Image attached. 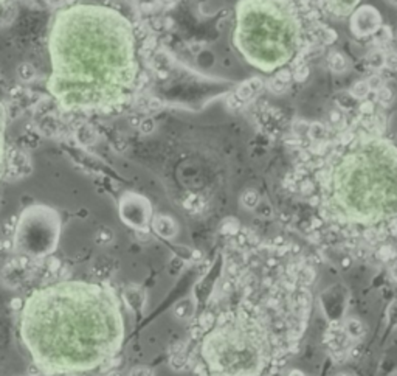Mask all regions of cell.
Segmentation results:
<instances>
[{
  "instance_id": "cell-7",
  "label": "cell",
  "mask_w": 397,
  "mask_h": 376,
  "mask_svg": "<svg viewBox=\"0 0 397 376\" xmlns=\"http://www.w3.org/2000/svg\"><path fill=\"white\" fill-rule=\"evenodd\" d=\"M343 331L346 333V336L352 341H359L362 339L365 333H366V327L362 320L359 319H348L345 322V327H343Z\"/></svg>"
},
{
  "instance_id": "cell-14",
  "label": "cell",
  "mask_w": 397,
  "mask_h": 376,
  "mask_svg": "<svg viewBox=\"0 0 397 376\" xmlns=\"http://www.w3.org/2000/svg\"><path fill=\"white\" fill-rule=\"evenodd\" d=\"M197 324H199V327H200L203 331H208V330H211V328L216 325V317H214L213 313H202V314L199 316Z\"/></svg>"
},
{
  "instance_id": "cell-12",
  "label": "cell",
  "mask_w": 397,
  "mask_h": 376,
  "mask_svg": "<svg viewBox=\"0 0 397 376\" xmlns=\"http://www.w3.org/2000/svg\"><path fill=\"white\" fill-rule=\"evenodd\" d=\"M241 202L245 208H249V210H253L259 205V194L255 191V190H247L242 197H241Z\"/></svg>"
},
{
  "instance_id": "cell-21",
  "label": "cell",
  "mask_w": 397,
  "mask_h": 376,
  "mask_svg": "<svg viewBox=\"0 0 397 376\" xmlns=\"http://www.w3.org/2000/svg\"><path fill=\"white\" fill-rule=\"evenodd\" d=\"M287 376H306V375L301 372V370H296L295 369V370H290L289 373H287Z\"/></svg>"
},
{
  "instance_id": "cell-24",
  "label": "cell",
  "mask_w": 397,
  "mask_h": 376,
  "mask_svg": "<svg viewBox=\"0 0 397 376\" xmlns=\"http://www.w3.org/2000/svg\"><path fill=\"white\" fill-rule=\"evenodd\" d=\"M335 376H352V375H349V373H338V375H335Z\"/></svg>"
},
{
  "instance_id": "cell-1",
  "label": "cell",
  "mask_w": 397,
  "mask_h": 376,
  "mask_svg": "<svg viewBox=\"0 0 397 376\" xmlns=\"http://www.w3.org/2000/svg\"><path fill=\"white\" fill-rule=\"evenodd\" d=\"M48 90L65 111L109 112L132 97L136 83L133 31L117 9L75 5L53 20Z\"/></svg>"
},
{
  "instance_id": "cell-4",
  "label": "cell",
  "mask_w": 397,
  "mask_h": 376,
  "mask_svg": "<svg viewBox=\"0 0 397 376\" xmlns=\"http://www.w3.org/2000/svg\"><path fill=\"white\" fill-rule=\"evenodd\" d=\"M118 208L120 218L125 224L135 230H147L150 216H152V208H150V202L144 196L132 191L125 193L120 199Z\"/></svg>"
},
{
  "instance_id": "cell-8",
  "label": "cell",
  "mask_w": 397,
  "mask_h": 376,
  "mask_svg": "<svg viewBox=\"0 0 397 376\" xmlns=\"http://www.w3.org/2000/svg\"><path fill=\"white\" fill-rule=\"evenodd\" d=\"M194 302L193 299H185L174 306V316L180 320H188L194 314Z\"/></svg>"
},
{
  "instance_id": "cell-2",
  "label": "cell",
  "mask_w": 397,
  "mask_h": 376,
  "mask_svg": "<svg viewBox=\"0 0 397 376\" xmlns=\"http://www.w3.org/2000/svg\"><path fill=\"white\" fill-rule=\"evenodd\" d=\"M20 338L45 375L95 370L125 339L120 300L114 289L84 280L36 289L22 306Z\"/></svg>"
},
{
  "instance_id": "cell-17",
  "label": "cell",
  "mask_w": 397,
  "mask_h": 376,
  "mask_svg": "<svg viewBox=\"0 0 397 376\" xmlns=\"http://www.w3.org/2000/svg\"><path fill=\"white\" fill-rule=\"evenodd\" d=\"M391 95H393V93H391V90H390V89H387V87H382V89H380V90L377 92V97H379V101H380V103H383V104H385V106H387L388 103H391V98H393Z\"/></svg>"
},
{
  "instance_id": "cell-6",
  "label": "cell",
  "mask_w": 397,
  "mask_h": 376,
  "mask_svg": "<svg viewBox=\"0 0 397 376\" xmlns=\"http://www.w3.org/2000/svg\"><path fill=\"white\" fill-rule=\"evenodd\" d=\"M5 134H6V109L0 103V178L5 170Z\"/></svg>"
},
{
  "instance_id": "cell-11",
  "label": "cell",
  "mask_w": 397,
  "mask_h": 376,
  "mask_svg": "<svg viewBox=\"0 0 397 376\" xmlns=\"http://www.w3.org/2000/svg\"><path fill=\"white\" fill-rule=\"evenodd\" d=\"M377 258H379L382 263H390V261H393V260L397 258V252H396V249H394L393 246H390V244H383V246H380L379 250H377Z\"/></svg>"
},
{
  "instance_id": "cell-3",
  "label": "cell",
  "mask_w": 397,
  "mask_h": 376,
  "mask_svg": "<svg viewBox=\"0 0 397 376\" xmlns=\"http://www.w3.org/2000/svg\"><path fill=\"white\" fill-rule=\"evenodd\" d=\"M61 235V218L48 205L36 204L25 208L19 218L14 247L26 257L40 258L51 253Z\"/></svg>"
},
{
  "instance_id": "cell-22",
  "label": "cell",
  "mask_w": 397,
  "mask_h": 376,
  "mask_svg": "<svg viewBox=\"0 0 397 376\" xmlns=\"http://www.w3.org/2000/svg\"><path fill=\"white\" fill-rule=\"evenodd\" d=\"M349 264H351V258H345L343 260V267H346V269H348Z\"/></svg>"
},
{
  "instance_id": "cell-18",
  "label": "cell",
  "mask_w": 397,
  "mask_h": 376,
  "mask_svg": "<svg viewBox=\"0 0 397 376\" xmlns=\"http://www.w3.org/2000/svg\"><path fill=\"white\" fill-rule=\"evenodd\" d=\"M129 376H154V372L147 367H135L131 370Z\"/></svg>"
},
{
  "instance_id": "cell-25",
  "label": "cell",
  "mask_w": 397,
  "mask_h": 376,
  "mask_svg": "<svg viewBox=\"0 0 397 376\" xmlns=\"http://www.w3.org/2000/svg\"><path fill=\"white\" fill-rule=\"evenodd\" d=\"M5 2H6V0H0V5H2V3H5Z\"/></svg>"
},
{
  "instance_id": "cell-19",
  "label": "cell",
  "mask_w": 397,
  "mask_h": 376,
  "mask_svg": "<svg viewBox=\"0 0 397 376\" xmlns=\"http://www.w3.org/2000/svg\"><path fill=\"white\" fill-rule=\"evenodd\" d=\"M307 72H309V69L307 67H304V65H301L299 69L296 70V72H293V78L296 79V81H304V78L307 76Z\"/></svg>"
},
{
  "instance_id": "cell-23",
  "label": "cell",
  "mask_w": 397,
  "mask_h": 376,
  "mask_svg": "<svg viewBox=\"0 0 397 376\" xmlns=\"http://www.w3.org/2000/svg\"><path fill=\"white\" fill-rule=\"evenodd\" d=\"M109 376H123V375H121V373H118V372H114V373H111Z\"/></svg>"
},
{
  "instance_id": "cell-16",
  "label": "cell",
  "mask_w": 397,
  "mask_h": 376,
  "mask_svg": "<svg viewBox=\"0 0 397 376\" xmlns=\"http://www.w3.org/2000/svg\"><path fill=\"white\" fill-rule=\"evenodd\" d=\"M185 207L191 211H202L203 200L200 199V196H189V199L185 200Z\"/></svg>"
},
{
  "instance_id": "cell-5",
  "label": "cell",
  "mask_w": 397,
  "mask_h": 376,
  "mask_svg": "<svg viewBox=\"0 0 397 376\" xmlns=\"http://www.w3.org/2000/svg\"><path fill=\"white\" fill-rule=\"evenodd\" d=\"M152 229L161 238L172 239L177 235V232H179V225H177V222L171 216H166V214H158V216H155L154 221H152Z\"/></svg>"
},
{
  "instance_id": "cell-15",
  "label": "cell",
  "mask_w": 397,
  "mask_h": 376,
  "mask_svg": "<svg viewBox=\"0 0 397 376\" xmlns=\"http://www.w3.org/2000/svg\"><path fill=\"white\" fill-rule=\"evenodd\" d=\"M351 93H352L355 98H365L368 93H369V83H366V81L357 83V84H355L351 89Z\"/></svg>"
},
{
  "instance_id": "cell-20",
  "label": "cell",
  "mask_w": 397,
  "mask_h": 376,
  "mask_svg": "<svg viewBox=\"0 0 397 376\" xmlns=\"http://www.w3.org/2000/svg\"><path fill=\"white\" fill-rule=\"evenodd\" d=\"M390 274H391L393 280L397 283V258L393 260V264H391V267H390Z\"/></svg>"
},
{
  "instance_id": "cell-9",
  "label": "cell",
  "mask_w": 397,
  "mask_h": 376,
  "mask_svg": "<svg viewBox=\"0 0 397 376\" xmlns=\"http://www.w3.org/2000/svg\"><path fill=\"white\" fill-rule=\"evenodd\" d=\"M315 277H317V274H315L312 266H303L299 269L298 275H296V281H299L301 286L307 288V286H310L313 281H315Z\"/></svg>"
},
{
  "instance_id": "cell-13",
  "label": "cell",
  "mask_w": 397,
  "mask_h": 376,
  "mask_svg": "<svg viewBox=\"0 0 397 376\" xmlns=\"http://www.w3.org/2000/svg\"><path fill=\"white\" fill-rule=\"evenodd\" d=\"M239 230H241V225L235 218H228L221 224V233H224V235L233 236V235H238Z\"/></svg>"
},
{
  "instance_id": "cell-10",
  "label": "cell",
  "mask_w": 397,
  "mask_h": 376,
  "mask_svg": "<svg viewBox=\"0 0 397 376\" xmlns=\"http://www.w3.org/2000/svg\"><path fill=\"white\" fill-rule=\"evenodd\" d=\"M329 67L334 72H345L348 64H346V59H345L343 55H341V53L332 51L329 55Z\"/></svg>"
}]
</instances>
